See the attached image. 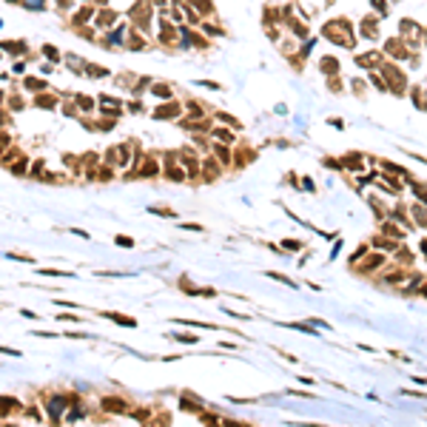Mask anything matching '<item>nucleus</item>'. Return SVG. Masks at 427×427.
<instances>
[{
	"label": "nucleus",
	"instance_id": "1",
	"mask_svg": "<svg viewBox=\"0 0 427 427\" xmlns=\"http://www.w3.org/2000/svg\"><path fill=\"white\" fill-rule=\"evenodd\" d=\"M382 52L387 54V57H393V60H407V43H404V37H390V40H384Z\"/></svg>",
	"mask_w": 427,
	"mask_h": 427
},
{
	"label": "nucleus",
	"instance_id": "2",
	"mask_svg": "<svg viewBox=\"0 0 427 427\" xmlns=\"http://www.w3.org/2000/svg\"><path fill=\"white\" fill-rule=\"evenodd\" d=\"M399 32H401V37H404V43H413V46H416V43H418V37H421V32H424V29L418 26L416 20L404 18V20L399 23Z\"/></svg>",
	"mask_w": 427,
	"mask_h": 427
},
{
	"label": "nucleus",
	"instance_id": "3",
	"mask_svg": "<svg viewBox=\"0 0 427 427\" xmlns=\"http://www.w3.org/2000/svg\"><path fill=\"white\" fill-rule=\"evenodd\" d=\"M379 60H382V52H365V54H359V57H356V66H359V69L373 71V69L382 66Z\"/></svg>",
	"mask_w": 427,
	"mask_h": 427
},
{
	"label": "nucleus",
	"instance_id": "4",
	"mask_svg": "<svg viewBox=\"0 0 427 427\" xmlns=\"http://www.w3.org/2000/svg\"><path fill=\"white\" fill-rule=\"evenodd\" d=\"M376 26H379V18H376V15H370V18H365L362 20V23H359V32H362V37H365V40H376Z\"/></svg>",
	"mask_w": 427,
	"mask_h": 427
},
{
	"label": "nucleus",
	"instance_id": "5",
	"mask_svg": "<svg viewBox=\"0 0 427 427\" xmlns=\"http://www.w3.org/2000/svg\"><path fill=\"white\" fill-rule=\"evenodd\" d=\"M319 69H322V74L333 77V74H339V60H336L333 54H325L322 60H319Z\"/></svg>",
	"mask_w": 427,
	"mask_h": 427
},
{
	"label": "nucleus",
	"instance_id": "6",
	"mask_svg": "<svg viewBox=\"0 0 427 427\" xmlns=\"http://www.w3.org/2000/svg\"><path fill=\"white\" fill-rule=\"evenodd\" d=\"M370 6H373V12L382 15V18H387V12H390V3H387V0H370Z\"/></svg>",
	"mask_w": 427,
	"mask_h": 427
},
{
	"label": "nucleus",
	"instance_id": "7",
	"mask_svg": "<svg viewBox=\"0 0 427 427\" xmlns=\"http://www.w3.org/2000/svg\"><path fill=\"white\" fill-rule=\"evenodd\" d=\"M117 245H122V248H128V245H134V239H128V236H117Z\"/></svg>",
	"mask_w": 427,
	"mask_h": 427
},
{
	"label": "nucleus",
	"instance_id": "8",
	"mask_svg": "<svg viewBox=\"0 0 427 427\" xmlns=\"http://www.w3.org/2000/svg\"><path fill=\"white\" fill-rule=\"evenodd\" d=\"M421 43L427 46V29H424V32H421Z\"/></svg>",
	"mask_w": 427,
	"mask_h": 427
}]
</instances>
